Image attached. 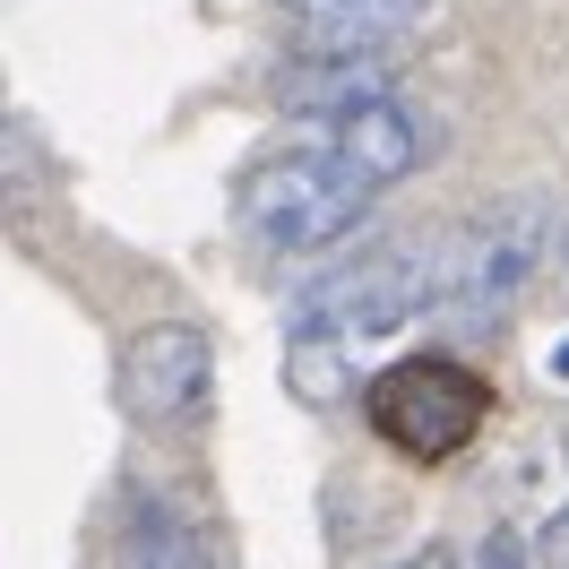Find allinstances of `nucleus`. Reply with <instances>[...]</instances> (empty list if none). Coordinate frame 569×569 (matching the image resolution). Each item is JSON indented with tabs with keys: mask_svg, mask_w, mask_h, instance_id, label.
Listing matches in <instances>:
<instances>
[{
	"mask_svg": "<svg viewBox=\"0 0 569 569\" xmlns=\"http://www.w3.org/2000/svg\"><path fill=\"white\" fill-rule=\"evenodd\" d=\"M561 250V216L543 190H509L492 208L458 216L423 233V259H431V311H458V320H500L518 293L535 284V268Z\"/></svg>",
	"mask_w": 569,
	"mask_h": 569,
	"instance_id": "nucleus-1",
	"label": "nucleus"
},
{
	"mask_svg": "<svg viewBox=\"0 0 569 569\" xmlns=\"http://www.w3.org/2000/svg\"><path fill=\"white\" fill-rule=\"evenodd\" d=\"M371 199H380V181H371V173H355L328 139H302V147H284V156H268V164H250L233 216H242V233L259 250L311 259V250L346 242Z\"/></svg>",
	"mask_w": 569,
	"mask_h": 569,
	"instance_id": "nucleus-2",
	"label": "nucleus"
},
{
	"mask_svg": "<svg viewBox=\"0 0 569 569\" xmlns=\"http://www.w3.org/2000/svg\"><path fill=\"white\" fill-rule=\"evenodd\" d=\"M362 415L406 466H449L492 423V380L458 355H406L362 389Z\"/></svg>",
	"mask_w": 569,
	"mask_h": 569,
	"instance_id": "nucleus-3",
	"label": "nucleus"
},
{
	"mask_svg": "<svg viewBox=\"0 0 569 569\" xmlns=\"http://www.w3.org/2000/svg\"><path fill=\"white\" fill-rule=\"evenodd\" d=\"M431 311V259L423 242H380L328 268L320 284H302L284 337H328V346H371V337H397L406 320Z\"/></svg>",
	"mask_w": 569,
	"mask_h": 569,
	"instance_id": "nucleus-4",
	"label": "nucleus"
},
{
	"mask_svg": "<svg viewBox=\"0 0 569 569\" xmlns=\"http://www.w3.org/2000/svg\"><path fill=\"white\" fill-rule=\"evenodd\" d=\"M216 389V346L208 328L190 320H147L130 346H121V406H130V423H190Z\"/></svg>",
	"mask_w": 569,
	"mask_h": 569,
	"instance_id": "nucleus-5",
	"label": "nucleus"
},
{
	"mask_svg": "<svg viewBox=\"0 0 569 569\" xmlns=\"http://www.w3.org/2000/svg\"><path fill=\"white\" fill-rule=\"evenodd\" d=\"M389 70H397V43H293V61H284V104L337 121V112L389 96Z\"/></svg>",
	"mask_w": 569,
	"mask_h": 569,
	"instance_id": "nucleus-6",
	"label": "nucleus"
},
{
	"mask_svg": "<svg viewBox=\"0 0 569 569\" xmlns=\"http://www.w3.org/2000/svg\"><path fill=\"white\" fill-rule=\"evenodd\" d=\"M320 139L337 147V156H346L355 173H371L380 190H389V181H406V173H415V164L431 156V121L406 104V96H371V104L337 112Z\"/></svg>",
	"mask_w": 569,
	"mask_h": 569,
	"instance_id": "nucleus-7",
	"label": "nucleus"
},
{
	"mask_svg": "<svg viewBox=\"0 0 569 569\" xmlns=\"http://www.w3.org/2000/svg\"><path fill=\"white\" fill-rule=\"evenodd\" d=\"M121 569H216L208 527L190 509H173L164 492H130V509H121Z\"/></svg>",
	"mask_w": 569,
	"mask_h": 569,
	"instance_id": "nucleus-8",
	"label": "nucleus"
},
{
	"mask_svg": "<svg viewBox=\"0 0 569 569\" xmlns=\"http://www.w3.org/2000/svg\"><path fill=\"white\" fill-rule=\"evenodd\" d=\"M302 43H397L431 0H277Z\"/></svg>",
	"mask_w": 569,
	"mask_h": 569,
	"instance_id": "nucleus-9",
	"label": "nucleus"
},
{
	"mask_svg": "<svg viewBox=\"0 0 569 569\" xmlns=\"http://www.w3.org/2000/svg\"><path fill=\"white\" fill-rule=\"evenodd\" d=\"M284 389L302 397V406H346V397H355V346L284 337Z\"/></svg>",
	"mask_w": 569,
	"mask_h": 569,
	"instance_id": "nucleus-10",
	"label": "nucleus"
},
{
	"mask_svg": "<svg viewBox=\"0 0 569 569\" xmlns=\"http://www.w3.org/2000/svg\"><path fill=\"white\" fill-rule=\"evenodd\" d=\"M535 569H569V509L543 518V535H535Z\"/></svg>",
	"mask_w": 569,
	"mask_h": 569,
	"instance_id": "nucleus-11",
	"label": "nucleus"
},
{
	"mask_svg": "<svg viewBox=\"0 0 569 569\" xmlns=\"http://www.w3.org/2000/svg\"><path fill=\"white\" fill-rule=\"evenodd\" d=\"M475 569H535V561H527V543H518L509 527H492V535H483V552H475Z\"/></svg>",
	"mask_w": 569,
	"mask_h": 569,
	"instance_id": "nucleus-12",
	"label": "nucleus"
},
{
	"mask_svg": "<svg viewBox=\"0 0 569 569\" xmlns=\"http://www.w3.org/2000/svg\"><path fill=\"white\" fill-rule=\"evenodd\" d=\"M397 569H458V552H440V543H423V552H406Z\"/></svg>",
	"mask_w": 569,
	"mask_h": 569,
	"instance_id": "nucleus-13",
	"label": "nucleus"
},
{
	"mask_svg": "<svg viewBox=\"0 0 569 569\" xmlns=\"http://www.w3.org/2000/svg\"><path fill=\"white\" fill-rule=\"evenodd\" d=\"M552 380H569V337H561V346H552Z\"/></svg>",
	"mask_w": 569,
	"mask_h": 569,
	"instance_id": "nucleus-14",
	"label": "nucleus"
},
{
	"mask_svg": "<svg viewBox=\"0 0 569 569\" xmlns=\"http://www.w3.org/2000/svg\"><path fill=\"white\" fill-rule=\"evenodd\" d=\"M561 277H569V233H561Z\"/></svg>",
	"mask_w": 569,
	"mask_h": 569,
	"instance_id": "nucleus-15",
	"label": "nucleus"
},
{
	"mask_svg": "<svg viewBox=\"0 0 569 569\" xmlns=\"http://www.w3.org/2000/svg\"><path fill=\"white\" fill-rule=\"evenodd\" d=\"M561 458H569V431H561Z\"/></svg>",
	"mask_w": 569,
	"mask_h": 569,
	"instance_id": "nucleus-16",
	"label": "nucleus"
}]
</instances>
